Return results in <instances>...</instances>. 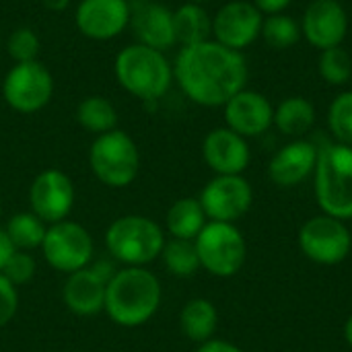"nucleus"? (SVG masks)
Segmentation results:
<instances>
[{"label":"nucleus","mask_w":352,"mask_h":352,"mask_svg":"<svg viewBox=\"0 0 352 352\" xmlns=\"http://www.w3.org/2000/svg\"><path fill=\"white\" fill-rule=\"evenodd\" d=\"M248 76L243 54L214 39L184 45L173 64V78L184 95L202 107H223L245 89Z\"/></svg>","instance_id":"obj_1"},{"label":"nucleus","mask_w":352,"mask_h":352,"mask_svg":"<svg viewBox=\"0 0 352 352\" xmlns=\"http://www.w3.org/2000/svg\"><path fill=\"white\" fill-rule=\"evenodd\" d=\"M163 299V289L155 272L146 266H122L105 289V314L122 328L148 324Z\"/></svg>","instance_id":"obj_2"},{"label":"nucleus","mask_w":352,"mask_h":352,"mask_svg":"<svg viewBox=\"0 0 352 352\" xmlns=\"http://www.w3.org/2000/svg\"><path fill=\"white\" fill-rule=\"evenodd\" d=\"M113 72L120 87L144 103L159 101L173 82V66L165 52L130 43L116 56Z\"/></svg>","instance_id":"obj_3"},{"label":"nucleus","mask_w":352,"mask_h":352,"mask_svg":"<svg viewBox=\"0 0 352 352\" xmlns=\"http://www.w3.org/2000/svg\"><path fill=\"white\" fill-rule=\"evenodd\" d=\"M314 192L324 214L352 221V146L324 142L318 148Z\"/></svg>","instance_id":"obj_4"},{"label":"nucleus","mask_w":352,"mask_h":352,"mask_svg":"<svg viewBox=\"0 0 352 352\" xmlns=\"http://www.w3.org/2000/svg\"><path fill=\"white\" fill-rule=\"evenodd\" d=\"M163 227L144 214H124L109 223L105 250L122 266H148L165 248Z\"/></svg>","instance_id":"obj_5"},{"label":"nucleus","mask_w":352,"mask_h":352,"mask_svg":"<svg viewBox=\"0 0 352 352\" xmlns=\"http://www.w3.org/2000/svg\"><path fill=\"white\" fill-rule=\"evenodd\" d=\"M89 167L107 188L130 186L140 171V153L134 138L118 128L95 136L89 148Z\"/></svg>","instance_id":"obj_6"},{"label":"nucleus","mask_w":352,"mask_h":352,"mask_svg":"<svg viewBox=\"0 0 352 352\" xmlns=\"http://www.w3.org/2000/svg\"><path fill=\"white\" fill-rule=\"evenodd\" d=\"M194 243L200 258V268L217 278H231L245 264L248 243L235 223L208 221Z\"/></svg>","instance_id":"obj_7"},{"label":"nucleus","mask_w":352,"mask_h":352,"mask_svg":"<svg viewBox=\"0 0 352 352\" xmlns=\"http://www.w3.org/2000/svg\"><path fill=\"white\" fill-rule=\"evenodd\" d=\"M301 254L320 266L342 264L352 252V233L344 221L318 214L305 221L297 233Z\"/></svg>","instance_id":"obj_8"},{"label":"nucleus","mask_w":352,"mask_h":352,"mask_svg":"<svg viewBox=\"0 0 352 352\" xmlns=\"http://www.w3.org/2000/svg\"><path fill=\"white\" fill-rule=\"evenodd\" d=\"M43 260L62 274H72L93 262L95 243L91 233L76 221H60L47 225L43 243Z\"/></svg>","instance_id":"obj_9"},{"label":"nucleus","mask_w":352,"mask_h":352,"mask_svg":"<svg viewBox=\"0 0 352 352\" xmlns=\"http://www.w3.org/2000/svg\"><path fill=\"white\" fill-rule=\"evenodd\" d=\"M54 95V76L39 60L14 64L2 80L6 105L19 113L41 111Z\"/></svg>","instance_id":"obj_10"},{"label":"nucleus","mask_w":352,"mask_h":352,"mask_svg":"<svg viewBox=\"0 0 352 352\" xmlns=\"http://www.w3.org/2000/svg\"><path fill=\"white\" fill-rule=\"evenodd\" d=\"M116 268L109 262H91L87 268L66 274L62 301L78 318H93L105 309V289Z\"/></svg>","instance_id":"obj_11"},{"label":"nucleus","mask_w":352,"mask_h":352,"mask_svg":"<svg viewBox=\"0 0 352 352\" xmlns=\"http://www.w3.org/2000/svg\"><path fill=\"white\" fill-rule=\"evenodd\" d=\"M198 200L208 221L235 223L250 212L254 190L243 175H214L202 188Z\"/></svg>","instance_id":"obj_12"},{"label":"nucleus","mask_w":352,"mask_h":352,"mask_svg":"<svg viewBox=\"0 0 352 352\" xmlns=\"http://www.w3.org/2000/svg\"><path fill=\"white\" fill-rule=\"evenodd\" d=\"M76 192L62 169H43L29 186V206L45 225L66 221L74 208Z\"/></svg>","instance_id":"obj_13"},{"label":"nucleus","mask_w":352,"mask_h":352,"mask_svg":"<svg viewBox=\"0 0 352 352\" xmlns=\"http://www.w3.org/2000/svg\"><path fill=\"white\" fill-rule=\"evenodd\" d=\"M264 14L248 0H231L223 4L212 16V37L214 41L241 52L250 47L262 33Z\"/></svg>","instance_id":"obj_14"},{"label":"nucleus","mask_w":352,"mask_h":352,"mask_svg":"<svg viewBox=\"0 0 352 352\" xmlns=\"http://www.w3.org/2000/svg\"><path fill=\"white\" fill-rule=\"evenodd\" d=\"M132 19L130 0H80L74 10L76 29L95 41L118 37Z\"/></svg>","instance_id":"obj_15"},{"label":"nucleus","mask_w":352,"mask_h":352,"mask_svg":"<svg viewBox=\"0 0 352 352\" xmlns=\"http://www.w3.org/2000/svg\"><path fill=\"white\" fill-rule=\"evenodd\" d=\"M349 33V14L338 0H311L303 12L301 35L307 43L322 50L342 45Z\"/></svg>","instance_id":"obj_16"},{"label":"nucleus","mask_w":352,"mask_h":352,"mask_svg":"<svg viewBox=\"0 0 352 352\" xmlns=\"http://www.w3.org/2000/svg\"><path fill=\"white\" fill-rule=\"evenodd\" d=\"M227 128L243 138L262 136L274 124V107L270 99L258 91L243 89L225 105Z\"/></svg>","instance_id":"obj_17"},{"label":"nucleus","mask_w":352,"mask_h":352,"mask_svg":"<svg viewBox=\"0 0 352 352\" xmlns=\"http://www.w3.org/2000/svg\"><path fill=\"white\" fill-rule=\"evenodd\" d=\"M202 157L214 175H243V171L250 167L252 151L248 138L225 126L214 128L204 136Z\"/></svg>","instance_id":"obj_18"},{"label":"nucleus","mask_w":352,"mask_h":352,"mask_svg":"<svg viewBox=\"0 0 352 352\" xmlns=\"http://www.w3.org/2000/svg\"><path fill=\"white\" fill-rule=\"evenodd\" d=\"M132 6V29L136 33V43L148 45L159 52H167L177 43L173 10L155 0H136Z\"/></svg>","instance_id":"obj_19"},{"label":"nucleus","mask_w":352,"mask_h":352,"mask_svg":"<svg viewBox=\"0 0 352 352\" xmlns=\"http://www.w3.org/2000/svg\"><path fill=\"white\" fill-rule=\"evenodd\" d=\"M318 163V146L309 140L297 138L285 144L268 163V177L278 188H295L314 175Z\"/></svg>","instance_id":"obj_20"},{"label":"nucleus","mask_w":352,"mask_h":352,"mask_svg":"<svg viewBox=\"0 0 352 352\" xmlns=\"http://www.w3.org/2000/svg\"><path fill=\"white\" fill-rule=\"evenodd\" d=\"M179 328L184 336L196 344L212 340L219 330V311L214 303L204 297L190 299L179 311Z\"/></svg>","instance_id":"obj_21"},{"label":"nucleus","mask_w":352,"mask_h":352,"mask_svg":"<svg viewBox=\"0 0 352 352\" xmlns=\"http://www.w3.org/2000/svg\"><path fill=\"white\" fill-rule=\"evenodd\" d=\"M208 219L198 198L175 200L165 214V229L173 239L194 241L206 227Z\"/></svg>","instance_id":"obj_22"},{"label":"nucleus","mask_w":352,"mask_h":352,"mask_svg":"<svg viewBox=\"0 0 352 352\" xmlns=\"http://www.w3.org/2000/svg\"><path fill=\"white\" fill-rule=\"evenodd\" d=\"M316 124V107L309 99L293 95L274 107V126L291 138H301Z\"/></svg>","instance_id":"obj_23"},{"label":"nucleus","mask_w":352,"mask_h":352,"mask_svg":"<svg viewBox=\"0 0 352 352\" xmlns=\"http://www.w3.org/2000/svg\"><path fill=\"white\" fill-rule=\"evenodd\" d=\"M173 25L177 43H182V47L208 41L212 35V16L202 4L196 2H184L177 10H173Z\"/></svg>","instance_id":"obj_24"},{"label":"nucleus","mask_w":352,"mask_h":352,"mask_svg":"<svg viewBox=\"0 0 352 352\" xmlns=\"http://www.w3.org/2000/svg\"><path fill=\"white\" fill-rule=\"evenodd\" d=\"M76 122L87 132L99 136L118 128V109L107 97L91 95L76 105Z\"/></svg>","instance_id":"obj_25"},{"label":"nucleus","mask_w":352,"mask_h":352,"mask_svg":"<svg viewBox=\"0 0 352 352\" xmlns=\"http://www.w3.org/2000/svg\"><path fill=\"white\" fill-rule=\"evenodd\" d=\"M4 231L8 233L10 241L19 252H33V250H41L47 225L37 214L27 210V212L12 214L4 225Z\"/></svg>","instance_id":"obj_26"},{"label":"nucleus","mask_w":352,"mask_h":352,"mask_svg":"<svg viewBox=\"0 0 352 352\" xmlns=\"http://www.w3.org/2000/svg\"><path fill=\"white\" fill-rule=\"evenodd\" d=\"M161 260L169 274L177 278H190L200 270V258L196 243L188 239H167L161 252Z\"/></svg>","instance_id":"obj_27"},{"label":"nucleus","mask_w":352,"mask_h":352,"mask_svg":"<svg viewBox=\"0 0 352 352\" xmlns=\"http://www.w3.org/2000/svg\"><path fill=\"white\" fill-rule=\"evenodd\" d=\"M260 37L272 50H289L301 39V25L289 14H268L262 23Z\"/></svg>","instance_id":"obj_28"},{"label":"nucleus","mask_w":352,"mask_h":352,"mask_svg":"<svg viewBox=\"0 0 352 352\" xmlns=\"http://www.w3.org/2000/svg\"><path fill=\"white\" fill-rule=\"evenodd\" d=\"M318 70H320V76L328 85L342 87V85L351 82L352 78L351 54L342 45L330 47V50H322L320 52V60H318Z\"/></svg>","instance_id":"obj_29"},{"label":"nucleus","mask_w":352,"mask_h":352,"mask_svg":"<svg viewBox=\"0 0 352 352\" xmlns=\"http://www.w3.org/2000/svg\"><path fill=\"white\" fill-rule=\"evenodd\" d=\"M328 128L334 136V142L352 146V91L338 93L330 103Z\"/></svg>","instance_id":"obj_30"},{"label":"nucleus","mask_w":352,"mask_h":352,"mask_svg":"<svg viewBox=\"0 0 352 352\" xmlns=\"http://www.w3.org/2000/svg\"><path fill=\"white\" fill-rule=\"evenodd\" d=\"M39 47H41L39 37H37V33H35L33 29H29V27H19V29H14V31L8 35V39H6V52H8V56H10L16 64L37 60Z\"/></svg>","instance_id":"obj_31"},{"label":"nucleus","mask_w":352,"mask_h":352,"mask_svg":"<svg viewBox=\"0 0 352 352\" xmlns=\"http://www.w3.org/2000/svg\"><path fill=\"white\" fill-rule=\"evenodd\" d=\"M35 272H37V262H35L33 254L31 252H16L8 260V264L4 266V270L0 274H4L6 280L12 283L19 289L23 285L31 283L33 276H35Z\"/></svg>","instance_id":"obj_32"},{"label":"nucleus","mask_w":352,"mask_h":352,"mask_svg":"<svg viewBox=\"0 0 352 352\" xmlns=\"http://www.w3.org/2000/svg\"><path fill=\"white\" fill-rule=\"evenodd\" d=\"M19 311V289L0 274V328L8 326Z\"/></svg>","instance_id":"obj_33"},{"label":"nucleus","mask_w":352,"mask_h":352,"mask_svg":"<svg viewBox=\"0 0 352 352\" xmlns=\"http://www.w3.org/2000/svg\"><path fill=\"white\" fill-rule=\"evenodd\" d=\"M262 14H280L289 8L293 0H252Z\"/></svg>","instance_id":"obj_34"},{"label":"nucleus","mask_w":352,"mask_h":352,"mask_svg":"<svg viewBox=\"0 0 352 352\" xmlns=\"http://www.w3.org/2000/svg\"><path fill=\"white\" fill-rule=\"evenodd\" d=\"M19 250L14 248V243L10 241L8 233L4 231V227H0V272L4 270V266L8 264V260L16 254Z\"/></svg>","instance_id":"obj_35"},{"label":"nucleus","mask_w":352,"mask_h":352,"mask_svg":"<svg viewBox=\"0 0 352 352\" xmlns=\"http://www.w3.org/2000/svg\"><path fill=\"white\" fill-rule=\"evenodd\" d=\"M196 352H243L237 344L233 342H227V340H219V338H212L208 342H202L198 344Z\"/></svg>","instance_id":"obj_36"},{"label":"nucleus","mask_w":352,"mask_h":352,"mask_svg":"<svg viewBox=\"0 0 352 352\" xmlns=\"http://www.w3.org/2000/svg\"><path fill=\"white\" fill-rule=\"evenodd\" d=\"M41 2L47 10H54V12H62L70 4V0H41Z\"/></svg>","instance_id":"obj_37"},{"label":"nucleus","mask_w":352,"mask_h":352,"mask_svg":"<svg viewBox=\"0 0 352 352\" xmlns=\"http://www.w3.org/2000/svg\"><path fill=\"white\" fill-rule=\"evenodd\" d=\"M344 340H346V344L352 349V314L346 318V322H344Z\"/></svg>","instance_id":"obj_38"},{"label":"nucleus","mask_w":352,"mask_h":352,"mask_svg":"<svg viewBox=\"0 0 352 352\" xmlns=\"http://www.w3.org/2000/svg\"><path fill=\"white\" fill-rule=\"evenodd\" d=\"M186 2H196V4H204V2H210V0H186Z\"/></svg>","instance_id":"obj_39"},{"label":"nucleus","mask_w":352,"mask_h":352,"mask_svg":"<svg viewBox=\"0 0 352 352\" xmlns=\"http://www.w3.org/2000/svg\"><path fill=\"white\" fill-rule=\"evenodd\" d=\"M0 217H2V206H0Z\"/></svg>","instance_id":"obj_40"},{"label":"nucleus","mask_w":352,"mask_h":352,"mask_svg":"<svg viewBox=\"0 0 352 352\" xmlns=\"http://www.w3.org/2000/svg\"><path fill=\"white\" fill-rule=\"evenodd\" d=\"M351 82H352V78H351Z\"/></svg>","instance_id":"obj_41"},{"label":"nucleus","mask_w":352,"mask_h":352,"mask_svg":"<svg viewBox=\"0 0 352 352\" xmlns=\"http://www.w3.org/2000/svg\"><path fill=\"white\" fill-rule=\"evenodd\" d=\"M0 50H2V47H0Z\"/></svg>","instance_id":"obj_42"}]
</instances>
